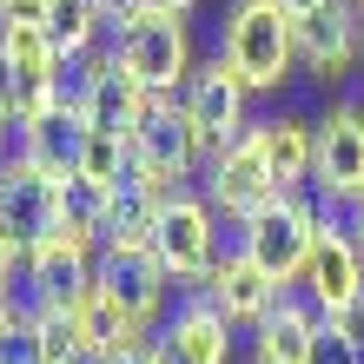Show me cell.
Instances as JSON below:
<instances>
[{
	"mask_svg": "<svg viewBox=\"0 0 364 364\" xmlns=\"http://www.w3.org/2000/svg\"><path fill=\"white\" fill-rule=\"evenodd\" d=\"M205 139L199 126H192L186 100L179 93H153V106H146V119L133 126V173H146L153 186L166 192H186L192 179L205 173Z\"/></svg>",
	"mask_w": 364,
	"mask_h": 364,
	"instance_id": "obj_5",
	"label": "cell"
},
{
	"mask_svg": "<svg viewBox=\"0 0 364 364\" xmlns=\"http://www.w3.org/2000/svg\"><path fill=\"white\" fill-rule=\"evenodd\" d=\"M67 318H73V338H80V358H87V364H100L106 351H119V345H133V338H146V331H139V325H133V318H126L100 285L80 298Z\"/></svg>",
	"mask_w": 364,
	"mask_h": 364,
	"instance_id": "obj_21",
	"label": "cell"
},
{
	"mask_svg": "<svg viewBox=\"0 0 364 364\" xmlns=\"http://www.w3.org/2000/svg\"><path fill=\"white\" fill-rule=\"evenodd\" d=\"M358 331H364V305H358Z\"/></svg>",
	"mask_w": 364,
	"mask_h": 364,
	"instance_id": "obj_35",
	"label": "cell"
},
{
	"mask_svg": "<svg viewBox=\"0 0 364 364\" xmlns=\"http://www.w3.org/2000/svg\"><path fill=\"white\" fill-rule=\"evenodd\" d=\"M20 298L40 311H73L80 298L93 291V245H73V239H47L33 252L27 265H20Z\"/></svg>",
	"mask_w": 364,
	"mask_h": 364,
	"instance_id": "obj_16",
	"label": "cell"
},
{
	"mask_svg": "<svg viewBox=\"0 0 364 364\" xmlns=\"http://www.w3.org/2000/svg\"><path fill=\"white\" fill-rule=\"evenodd\" d=\"M298 67L318 80H345L351 67H364V14L351 0H325L298 20Z\"/></svg>",
	"mask_w": 364,
	"mask_h": 364,
	"instance_id": "obj_15",
	"label": "cell"
},
{
	"mask_svg": "<svg viewBox=\"0 0 364 364\" xmlns=\"http://www.w3.org/2000/svg\"><path fill=\"white\" fill-rule=\"evenodd\" d=\"M259 146H265V166L278 192H311V153H318V126L298 119V113H272L259 119Z\"/></svg>",
	"mask_w": 364,
	"mask_h": 364,
	"instance_id": "obj_19",
	"label": "cell"
},
{
	"mask_svg": "<svg viewBox=\"0 0 364 364\" xmlns=\"http://www.w3.org/2000/svg\"><path fill=\"white\" fill-rule=\"evenodd\" d=\"M232 331H239V325L192 285L173 305V318H159L153 351H159V364H232Z\"/></svg>",
	"mask_w": 364,
	"mask_h": 364,
	"instance_id": "obj_13",
	"label": "cell"
},
{
	"mask_svg": "<svg viewBox=\"0 0 364 364\" xmlns=\"http://www.w3.org/2000/svg\"><path fill=\"white\" fill-rule=\"evenodd\" d=\"M219 53L239 67L252 93H278L298 67V20L285 14V0H232L219 27Z\"/></svg>",
	"mask_w": 364,
	"mask_h": 364,
	"instance_id": "obj_1",
	"label": "cell"
},
{
	"mask_svg": "<svg viewBox=\"0 0 364 364\" xmlns=\"http://www.w3.org/2000/svg\"><path fill=\"white\" fill-rule=\"evenodd\" d=\"M106 27H113V20L100 14V0H53V14H47V33H53L60 60L100 53V33H106Z\"/></svg>",
	"mask_w": 364,
	"mask_h": 364,
	"instance_id": "obj_25",
	"label": "cell"
},
{
	"mask_svg": "<svg viewBox=\"0 0 364 364\" xmlns=\"http://www.w3.org/2000/svg\"><path fill=\"white\" fill-rule=\"evenodd\" d=\"M47 239H60V179H47L14 153L0 166V245L27 265Z\"/></svg>",
	"mask_w": 364,
	"mask_h": 364,
	"instance_id": "obj_8",
	"label": "cell"
},
{
	"mask_svg": "<svg viewBox=\"0 0 364 364\" xmlns=\"http://www.w3.org/2000/svg\"><path fill=\"white\" fill-rule=\"evenodd\" d=\"M345 225H351V239H358V252H364V199L345 205Z\"/></svg>",
	"mask_w": 364,
	"mask_h": 364,
	"instance_id": "obj_31",
	"label": "cell"
},
{
	"mask_svg": "<svg viewBox=\"0 0 364 364\" xmlns=\"http://www.w3.org/2000/svg\"><path fill=\"white\" fill-rule=\"evenodd\" d=\"M106 205H113V192H106V186L67 173V179H60V239L100 252L106 245Z\"/></svg>",
	"mask_w": 364,
	"mask_h": 364,
	"instance_id": "obj_23",
	"label": "cell"
},
{
	"mask_svg": "<svg viewBox=\"0 0 364 364\" xmlns=\"http://www.w3.org/2000/svg\"><path fill=\"white\" fill-rule=\"evenodd\" d=\"M199 291H205L212 305H219V311L232 318V325H245V331L259 325V318H272V311H278V298H285V285H278L272 272H259V265H252L239 245H232L225 259H219V272H212Z\"/></svg>",
	"mask_w": 364,
	"mask_h": 364,
	"instance_id": "obj_18",
	"label": "cell"
},
{
	"mask_svg": "<svg viewBox=\"0 0 364 364\" xmlns=\"http://www.w3.org/2000/svg\"><path fill=\"white\" fill-rule=\"evenodd\" d=\"M73 60H60L53 33L33 20H0V93H7L14 119L27 126L40 113H60V80Z\"/></svg>",
	"mask_w": 364,
	"mask_h": 364,
	"instance_id": "obj_4",
	"label": "cell"
},
{
	"mask_svg": "<svg viewBox=\"0 0 364 364\" xmlns=\"http://www.w3.org/2000/svg\"><path fill=\"white\" fill-rule=\"evenodd\" d=\"M199 192L212 199V212L219 219H252L259 205L278 199V179H272V166H265V146H259V119H252V133H239L232 146H219V153L205 159V173H199Z\"/></svg>",
	"mask_w": 364,
	"mask_h": 364,
	"instance_id": "obj_10",
	"label": "cell"
},
{
	"mask_svg": "<svg viewBox=\"0 0 364 364\" xmlns=\"http://www.w3.org/2000/svg\"><path fill=\"white\" fill-rule=\"evenodd\" d=\"M93 285L113 298L146 338H153L159 318H166V298H173V272L159 265V252L146 245V239H106L93 252Z\"/></svg>",
	"mask_w": 364,
	"mask_h": 364,
	"instance_id": "obj_6",
	"label": "cell"
},
{
	"mask_svg": "<svg viewBox=\"0 0 364 364\" xmlns=\"http://www.w3.org/2000/svg\"><path fill=\"white\" fill-rule=\"evenodd\" d=\"M153 7H166V14H192L199 0H153Z\"/></svg>",
	"mask_w": 364,
	"mask_h": 364,
	"instance_id": "obj_34",
	"label": "cell"
},
{
	"mask_svg": "<svg viewBox=\"0 0 364 364\" xmlns=\"http://www.w3.org/2000/svg\"><path fill=\"white\" fill-rule=\"evenodd\" d=\"M80 139H87V126H80L73 113H40L20 126V159L40 166L47 179H67L80 166Z\"/></svg>",
	"mask_w": 364,
	"mask_h": 364,
	"instance_id": "obj_20",
	"label": "cell"
},
{
	"mask_svg": "<svg viewBox=\"0 0 364 364\" xmlns=\"http://www.w3.org/2000/svg\"><path fill=\"white\" fill-rule=\"evenodd\" d=\"M311 199L325 205V212L364 199V106H358V100H331V113L318 119Z\"/></svg>",
	"mask_w": 364,
	"mask_h": 364,
	"instance_id": "obj_9",
	"label": "cell"
},
{
	"mask_svg": "<svg viewBox=\"0 0 364 364\" xmlns=\"http://www.w3.org/2000/svg\"><path fill=\"white\" fill-rule=\"evenodd\" d=\"M318 345H325V311L305 291H285L278 311L252 325V364H318Z\"/></svg>",
	"mask_w": 364,
	"mask_h": 364,
	"instance_id": "obj_17",
	"label": "cell"
},
{
	"mask_svg": "<svg viewBox=\"0 0 364 364\" xmlns=\"http://www.w3.org/2000/svg\"><path fill=\"white\" fill-rule=\"evenodd\" d=\"M113 53L126 60V73H133L146 93H186V80L199 73L186 14H166L153 0H139L126 20H113Z\"/></svg>",
	"mask_w": 364,
	"mask_h": 364,
	"instance_id": "obj_2",
	"label": "cell"
},
{
	"mask_svg": "<svg viewBox=\"0 0 364 364\" xmlns=\"http://www.w3.org/2000/svg\"><path fill=\"white\" fill-rule=\"evenodd\" d=\"M80 67H87V93H80V126H93V133H126V139H133V126L146 119L153 93H146L139 80L126 73V60H119L113 47L87 53Z\"/></svg>",
	"mask_w": 364,
	"mask_h": 364,
	"instance_id": "obj_14",
	"label": "cell"
},
{
	"mask_svg": "<svg viewBox=\"0 0 364 364\" xmlns=\"http://www.w3.org/2000/svg\"><path fill=\"white\" fill-rule=\"evenodd\" d=\"M7 153H20V119H14L7 93H0V166H7Z\"/></svg>",
	"mask_w": 364,
	"mask_h": 364,
	"instance_id": "obj_30",
	"label": "cell"
},
{
	"mask_svg": "<svg viewBox=\"0 0 364 364\" xmlns=\"http://www.w3.org/2000/svg\"><path fill=\"white\" fill-rule=\"evenodd\" d=\"M53 0H0V20H33V27H47Z\"/></svg>",
	"mask_w": 364,
	"mask_h": 364,
	"instance_id": "obj_28",
	"label": "cell"
},
{
	"mask_svg": "<svg viewBox=\"0 0 364 364\" xmlns=\"http://www.w3.org/2000/svg\"><path fill=\"white\" fill-rule=\"evenodd\" d=\"M298 291L325 318H351L364 305V252H358L351 225L338 212H325V225H318V245H311V265L298 278Z\"/></svg>",
	"mask_w": 364,
	"mask_h": 364,
	"instance_id": "obj_11",
	"label": "cell"
},
{
	"mask_svg": "<svg viewBox=\"0 0 364 364\" xmlns=\"http://www.w3.org/2000/svg\"><path fill=\"white\" fill-rule=\"evenodd\" d=\"M20 358L27 364H87L80 358V338H73V318L67 311H40L27 305V325H20Z\"/></svg>",
	"mask_w": 364,
	"mask_h": 364,
	"instance_id": "obj_24",
	"label": "cell"
},
{
	"mask_svg": "<svg viewBox=\"0 0 364 364\" xmlns=\"http://www.w3.org/2000/svg\"><path fill=\"white\" fill-rule=\"evenodd\" d=\"M351 7H358V14H364V0H351Z\"/></svg>",
	"mask_w": 364,
	"mask_h": 364,
	"instance_id": "obj_36",
	"label": "cell"
},
{
	"mask_svg": "<svg viewBox=\"0 0 364 364\" xmlns=\"http://www.w3.org/2000/svg\"><path fill=\"white\" fill-rule=\"evenodd\" d=\"M173 192L153 186L146 173H133L126 186H113V205H106V239H146L153 245V225H159V212Z\"/></svg>",
	"mask_w": 364,
	"mask_h": 364,
	"instance_id": "obj_22",
	"label": "cell"
},
{
	"mask_svg": "<svg viewBox=\"0 0 364 364\" xmlns=\"http://www.w3.org/2000/svg\"><path fill=\"white\" fill-rule=\"evenodd\" d=\"M318 7H325V0H285V14H291V20H305V14H318Z\"/></svg>",
	"mask_w": 364,
	"mask_h": 364,
	"instance_id": "obj_33",
	"label": "cell"
},
{
	"mask_svg": "<svg viewBox=\"0 0 364 364\" xmlns=\"http://www.w3.org/2000/svg\"><path fill=\"white\" fill-rule=\"evenodd\" d=\"M80 179H93V186H126L133 179V139L126 133H93L87 126V139H80V166H73Z\"/></svg>",
	"mask_w": 364,
	"mask_h": 364,
	"instance_id": "obj_26",
	"label": "cell"
},
{
	"mask_svg": "<svg viewBox=\"0 0 364 364\" xmlns=\"http://www.w3.org/2000/svg\"><path fill=\"white\" fill-rule=\"evenodd\" d=\"M100 364H159V351H153V338H133V345H119V351H106Z\"/></svg>",
	"mask_w": 364,
	"mask_h": 364,
	"instance_id": "obj_29",
	"label": "cell"
},
{
	"mask_svg": "<svg viewBox=\"0 0 364 364\" xmlns=\"http://www.w3.org/2000/svg\"><path fill=\"white\" fill-rule=\"evenodd\" d=\"M133 7H139V0H100V14H106V20H126Z\"/></svg>",
	"mask_w": 364,
	"mask_h": 364,
	"instance_id": "obj_32",
	"label": "cell"
},
{
	"mask_svg": "<svg viewBox=\"0 0 364 364\" xmlns=\"http://www.w3.org/2000/svg\"><path fill=\"white\" fill-rule=\"evenodd\" d=\"M186 113L192 126H199V139H205V153H219V146H232L239 133H252V119H245V106H252V87L239 80V67H232L225 53H212L199 60V73L186 80Z\"/></svg>",
	"mask_w": 364,
	"mask_h": 364,
	"instance_id": "obj_12",
	"label": "cell"
},
{
	"mask_svg": "<svg viewBox=\"0 0 364 364\" xmlns=\"http://www.w3.org/2000/svg\"><path fill=\"white\" fill-rule=\"evenodd\" d=\"M318 364H364L358 311H351V318H325V345H318Z\"/></svg>",
	"mask_w": 364,
	"mask_h": 364,
	"instance_id": "obj_27",
	"label": "cell"
},
{
	"mask_svg": "<svg viewBox=\"0 0 364 364\" xmlns=\"http://www.w3.org/2000/svg\"><path fill=\"white\" fill-rule=\"evenodd\" d=\"M153 252H159V265L173 272V285H205L212 272H219V212H212L205 192H173L159 212V225H153Z\"/></svg>",
	"mask_w": 364,
	"mask_h": 364,
	"instance_id": "obj_7",
	"label": "cell"
},
{
	"mask_svg": "<svg viewBox=\"0 0 364 364\" xmlns=\"http://www.w3.org/2000/svg\"><path fill=\"white\" fill-rule=\"evenodd\" d=\"M318 225H325V205L311 192H278L272 205L239 219V252L259 272H272L285 291H298V278L311 265V245H318Z\"/></svg>",
	"mask_w": 364,
	"mask_h": 364,
	"instance_id": "obj_3",
	"label": "cell"
}]
</instances>
